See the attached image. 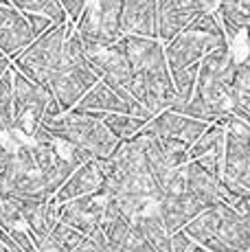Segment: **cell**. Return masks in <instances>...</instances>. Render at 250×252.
<instances>
[{
    "mask_svg": "<svg viewBox=\"0 0 250 252\" xmlns=\"http://www.w3.org/2000/svg\"><path fill=\"white\" fill-rule=\"evenodd\" d=\"M123 46L134 70L132 96L152 114V119H156L176 99L165 44L156 37L152 40V37L123 35Z\"/></svg>",
    "mask_w": 250,
    "mask_h": 252,
    "instance_id": "1",
    "label": "cell"
},
{
    "mask_svg": "<svg viewBox=\"0 0 250 252\" xmlns=\"http://www.w3.org/2000/svg\"><path fill=\"white\" fill-rule=\"evenodd\" d=\"M99 75L88 64L84 55V44L81 37L77 35L75 27H70L68 37H66L64 51H62V60L57 64L49 81V90L62 112H70L94 86L99 84Z\"/></svg>",
    "mask_w": 250,
    "mask_h": 252,
    "instance_id": "2",
    "label": "cell"
},
{
    "mask_svg": "<svg viewBox=\"0 0 250 252\" xmlns=\"http://www.w3.org/2000/svg\"><path fill=\"white\" fill-rule=\"evenodd\" d=\"M42 127L49 129L51 136L57 143L84 149L94 160L112 158V154L121 145V140L105 127V123L101 119H94L90 114H77L73 110L55 116V119H44Z\"/></svg>",
    "mask_w": 250,
    "mask_h": 252,
    "instance_id": "3",
    "label": "cell"
},
{
    "mask_svg": "<svg viewBox=\"0 0 250 252\" xmlns=\"http://www.w3.org/2000/svg\"><path fill=\"white\" fill-rule=\"evenodd\" d=\"M250 162V125L233 116L226 123L224 136V173H222V200L233 206L239 197L248 195L242 187Z\"/></svg>",
    "mask_w": 250,
    "mask_h": 252,
    "instance_id": "4",
    "label": "cell"
},
{
    "mask_svg": "<svg viewBox=\"0 0 250 252\" xmlns=\"http://www.w3.org/2000/svg\"><path fill=\"white\" fill-rule=\"evenodd\" d=\"M73 24H55L49 33H44L42 37H37L25 53L13 60V68L20 70L25 77H29L31 81L49 88V81L55 72L57 64L62 60V51H64L66 37Z\"/></svg>",
    "mask_w": 250,
    "mask_h": 252,
    "instance_id": "5",
    "label": "cell"
},
{
    "mask_svg": "<svg viewBox=\"0 0 250 252\" xmlns=\"http://www.w3.org/2000/svg\"><path fill=\"white\" fill-rule=\"evenodd\" d=\"M51 101L53 94L49 88L35 84L13 68V132H22L25 136L33 138L35 129L44 121Z\"/></svg>",
    "mask_w": 250,
    "mask_h": 252,
    "instance_id": "6",
    "label": "cell"
},
{
    "mask_svg": "<svg viewBox=\"0 0 250 252\" xmlns=\"http://www.w3.org/2000/svg\"><path fill=\"white\" fill-rule=\"evenodd\" d=\"M222 46H228L226 35H209V33L187 27L176 40L165 44L169 70H185L191 66H198L209 53L218 51Z\"/></svg>",
    "mask_w": 250,
    "mask_h": 252,
    "instance_id": "7",
    "label": "cell"
},
{
    "mask_svg": "<svg viewBox=\"0 0 250 252\" xmlns=\"http://www.w3.org/2000/svg\"><path fill=\"white\" fill-rule=\"evenodd\" d=\"M204 11L206 7L198 0H158L156 40L169 44Z\"/></svg>",
    "mask_w": 250,
    "mask_h": 252,
    "instance_id": "8",
    "label": "cell"
},
{
    "mask_svg": "<svg viewBox=\"0 0 250 252\" xmlns=\"http://www.w3.org/2000/svg\"><path fill=\"white\" fill-rule=\"evenodd\" d=\"M103 206L105 195L93 193V195H84L79 200L66 202V204H57V215H60L62 224H68L70 228L79 230L84 237H90L94 230L101 228Z\"/></svg>",
    "mask_w": 250,
    "mask_h": 252,
    "instance_id": "9",
    "label": "cell"
},
{
    "mask_svg": "<svg viewBox=\"0 0 250 252\" xmlns=\"http://www.w3.org/2000/svg\"><path fill=\"white\" fill-rule=\"evenodd\" d=\"M209 129V123H202L198 119H189L176 112L165 110L162 114H158L156 119H152L145 125V132L154 134L158 138H171V140H182L191 147L202 134Z\"/></svg>",
    "mask_w": 250,
    "mask_h": 252,
    "instance_id": "10",
    "label": "cell"
},
{
    "mask_svg": "<svg viewBox=\"0 0 250 252\" xmlns=\"http://www.w3.org/2000/svg\"><path fill=\"white\" fill-rule=\"evenodd\" d=\"M158 0H123L121 33L136 37H156Z\"/></svg>",
    "mask_w": 250,
    "mask_h": 252,
    "instance_id": "11",
    "label": "cell"
},
{
    "mask_svg": "<svg viewBox=\"0 0 250 252\" xmlns=\"http://www.w3.org/2000/svg\"><path fill=\"white\" fill-rule=\"evenodd\" d=\"M73 112L90 114V116H94V119L103 121L108 114H132V110H129V105L123 101V96H119L108 84L99 81V84L75 105Z\"/></svg>",
    "mask_w": 250,
    "mask_h": 252,
    "instance_id": "12",
    "label": "cell"
},
{
    "mask_svg": "<svg viewBox=\"0 0 250 252\" xmlns=\"http://www.w3.org/2000/svg\"><path fill=\"white\" fill-rule=\"evenodd\" d=\"M101 187H103V173H101V167L97 160L81 164L73 171V176L64 182V187L57 191V195L53 197L55 204H66V202L79 200L84 195H93V193H99Z\"/></svg>",
    "mask_w": 250,
    "mask_h": 252,
    "instance_id": "13",
    "label": "cell"
},
{
    "mask_svg": "<svg viewBox=\"0 0 250 252\" xmlns=\"http://www.w3.org/2000/svg\"><path fill=\"white\" fill-rule=\"evenodd\" d=\"M185 182H187V193H191L204 208H215L224 204L222 184L215 178H211L198 162L185 164Z\"/></svg>",
    "mask_w": 250,
    "mask_h": 252,
    "instance_id": "14",
    "label": "cell"
},
{
    "mask_svg": "<svg viewBox=\"0 0 250 252\" xmlns=\"http://www.w3.org/2000/svg\"><path fill=\"white\" fill-rule=\"evenodd\" d=\"M219 211H222V221H219L218 237L233 250L250 252V217L239 215L228 204H219Z\"/></svg>",
    "mask_w": 250,
    "mask_h": 252,
    "instance_id": "15",
    "label": "cell"
},
{
    "mask_svg": "<svg viewBox=\"0 0 250 252\" xmlns=\"http://www.w3.org/2000/svg\"><path fill=\"white\" fill-rule=\"evenodd\" d=\"M75 31L77 35L81 37L84 44H93V46H101V48H108L117 42L112 40V35L108 33L103 20H101V13L97 2H88V7L84 9L81 18L75 24Z\"/></svg>",
    "mask_w": 250,
    "mask_h": 252,
    "instance_id": "16",
    "label": "cell"
},
{
    "mask_svg": "<svg viewBox=\"0 0 250 252\" xmlns=\"http://www.w3.org/2000/svg\"><path fill=\"white\" fill-rule=\"evenodd\" d=\"M33 42H35V35H33V29L25 13L4 29H0V53L9 60H16Z\"/></svg>",
    "mask_w": 250,
    "mask_h": 252,
    "instance_id": "17",
    "label": "cell"
},
{
    "mask_svg": "<svg viewBox=\"0 0 250 252\" xmlns=\"http://www.w3.org/2000/svg\"><path fill=\"white\" fill-rule=\"evenodd\" d=\"M219 221H222V211H219V206L206 208L204 213H200L195 220H191L189 224L185 226V232H187V235H189L198 246H204L209 239L218 237Z\"/></svg>",
    "mask_w": 250,
    "mask_h": 252,
    "instance_id": "18",
    "label": "cell"
},
{
    "mask_svg": "<svg viewBox=\"0 0 250 252\" xmlns=\"http://www.w3.org/2000/svg\"><path fill=\"white\" fill-rule=\"evenodd\" d=\"M103 123L121 143H127L134 136H138L150 121L138 119V116H132V114H108L103 119Z\"/></svg>",
    "mask_w": 250,
    "mask_h": 252,
    "instance_id": "19",
    "label": "cell"
},
{
    "mask_svg": "<svg viewBox=\"0 0 250 252\" xmlns=\"http://www.w3.org/2000/svg\"><path fill=\"white\" fill-rule=\"evenodd\" d=\"M20 13H40V16L51 18L55 24H66V16L62 0H9Z\"/></svg>",
    "mask_w": 250,
    "mask_h": 252,
    "instance_id": "20",
    "label": "cell"
},
{
    "mask_svg": "<svg viewBox=\"0 0 250 252\" xmlns=\"http://www.w3.org/2000/svg\"><path fill=\"white\" fill-rule=\"evenodd\" d=\"M224 136H226V125L224 123L209 125V129H206V132L202 134V136L195 140L193 145H191V149H189V162L200 160L202 156H206V154L215 152L218 147H222V145H224Z\"/></svg>",
    "mask_w": 250,
    "mask_h": 252,
    "instance_id": "21",
    "label": "cell"
},
{
    "mask_svg": "<svg viewBox=\"0 0 250 252\" xmlns=\"http://www.w3.org/2000/svg\"><path fill=\"white\" fill-rule=\"evenodd\" d=\"M13 132V66L0 79V134Z\"/></svg>",
    "mask_w": 250,
    "mask_h": 252,
    "instance_id": "22",
    "label": "cell"
},
{
    "mask_svg": "<svg viewBox=\"0 0 250 252\" xmlns=\"http://www.w3.org/2000/svg\"><path fill=\"white\" fill-rule=\"evenodd\" d=\"M99 7L101 20H103L108 33L112 35L114 42H119L123 37L121 33V11H123V0H94Z\"/></svg>",
    "mask_w": 250,
    "mask_h": 252,
    "instance_id": "23",
    "label": "cell"
},
{
    "mask_svg": "<svg viewBox=\"0 0 250 252\" xmlns=\"http://www.w3.org/2000/svg\"><path fill=\"white\" fill-rule=\"evenodd\" d=\"M158 138V136H156ZM160 140L162 154H165V160L169 164V169H182L189 162V145L182 143V140H171V138H158Z\"/></svg>",
    "mask_w": 250,
    "mask_h": 252,
    "instance_id": "24",
    "label": "cell"
},
{
    "mask_svg": "<svg viewBox=\"0 0 250 252\" xmlns=\"http://www.w3.org/2000/svg\"><path fill=\"white\" fill-rule=\"evenodd\" d=\"M27 16V20L29 24H31V29H33V35H35V40L37 37H42L44 33H49L53 27H55V22L51 20V18H46V16H40V13H25Z\"/></svg>",
    "mask_w": 250,
    "mask_h": 252,
    "instance_id": "25",
    "label": "cell"
},
{
    "mask_svg": "<svg viewBox=\"0 0 250 252\" xmlns=\"http://www.w3.org/2000/svg\"><path fill=\"white\" fill-rule=\"evenodd\" d=\"M88 2L90 0H62V7H64V11H66V16H68V22L77 24V20L81 18V13H84V9L88 7Z\"/></svg>",
    "mask_w": 250,
    "mask_h": 252,
    "instance_id": "26",
    "label": "cell"
},
{
    "mask_svg": "<svg viewBox=\"0 0 250 252\" xmlns=\"http://www.w3.org/2000/svg\"><path fill=\"white\" fill-rule=\"evenodd\" d=\"M195 248H198V244L185 230H178L171 235V250L174 252H193Z\"/></svg>",
    "mask_w": 250,
    "mask_h": 252,
    "instance_id": "27",
    "label": "cell"
},
{
    "mask_svg": "<svg viewBox=\"0 0 250 252\" xmlns=\"http://www.w3.org/2000/svg\"><path fill=\"white\" fill-rule=\"evenodd\" d=\"M22 13L18 11L13 4H0V29H4L7 24H11L13 20H18Z\"/></svg>",
    "mask_w": 250,
    "mask_h": 252,
    "instance_id": "28",
    "label": "cell"
},
{
    "mask_svg": "<svg viewBox=\"0 0 250 252\" xmlns=\"http://www.w3.org/2000/svg\"><path fill=\"white\" fill-rule=\"evenodd\" d=\"M198 2L204 4L206 11H218V7H219V2H222V0H198Z\"/></svg>",
    "mask_w": 250,
    "mask_h": 252,
    "instance_id": "29",
    "label": "cell"
},
{
    "mask_svg": "<svg viewBox=\"0 0 250 252\" xmlns=\"http://www.w3.org/2000/svg\"><path fill=\"white\" fill-rule=\"evenodd\" d=\"M9 68H11V60H9V57H2V60H0V79L7 75Z\"/></svg>",
    "mask_w": 250,
    "mask_h": 252,
    "instance_id": "30",
    "label": "cell"
},
{
    "mask_svg": "<svg viewBox=\"0 0 250 252\" xmlns=\"http://www.w3.org/2000/svg\"><path fill=\"white\" fill-rule=\"evenodd\" d=\"M242 2V11L246 13V18H248V22H250V0H239Z\"/></svg>",
    "mask_w": 250,
    "mask_h": 252,
    "instance_id": "31",
    "label": "cell"
},
{
    "mask_svg": "<svg viewBox=\"0 0 250 252\" xmlns=\"http://www.w3.org/2000/svg\"><path fill=\"white\" fill-rule=\"evenodd\" d=\"M242 187H244V189H246V191L250 193V162H248V171H246V178H244Z\"/></svg>",
    "mask_w": 250,
    "mask_h": 252,
    "instance_id": "32",
    "label": "cell"
},
{
    "mask_svg": "<svg viewBox=\"0 0 250 252\" xmlns=\"http://www.w3.org/2000/svg\"><path fill=\"white\" fill-rule=\"evenodd\" d=\"M0 252H22V250H20V248H18V246H16V248H9V246L0 244Z\"/></svg>",
    "mask_w": 250,
    "mask_h": 252,
    "instance_id": "33",
    "label": "cell"
},
{
    "mask_svg": "<svg viewBox=\"0 0 250 252\" xmlns=\"http://www.w3.org/2000/svg\"><path fill=\"white\" fill-rule=\"evenodd\" d=\"M0 228H2V200H0Z\"/></svg>",
    "mask_w": 250,
    "mask_h": 252,
    "instance_id": "34",
    "label": "cell"
},
{
    "mask_svg": "<svg viewBox=\"0 0 250 252\" xmlns=\"http://www.w3.org/2000/svg\"><path fill=\"white\" fill-rule=\"evenodd\" d=\"M193 252H209V250H206V248H202V246H198V248H195Z\"/></svg>",
    "mask_w": 250,
    "mask_h": 252,
    "instance_id": "35",
    "label": "cell"
},
{
    "mask_svg": "<svg viewBox=\"0 0 250 252\" xmlns=\"http://www.w3.org/2000/svg\"><path fill=\"white\" fill-rule=\"evenodd\" d=\"M2 57H4V55H2V53H0V60H2Z\"/></svg>",
    "mask_w": 250,
    "mask_h": 252,
    "instance_id": "36",
    "label": "cell"
},
{
    "mask_svg": "<svg viewBox=\"0 0 250 252\" xmlns=\"http://www.w3.org/2000/svg\"><path fill=\"white\" fill-rule=\"evenodd\" d=\"M248 31H250V27H248Z\"/></svg>",
    "mask_w": 250,
    "mask_h": 252,
    "instance_id": "37",
    "label": "cell"
}]
</instances>
